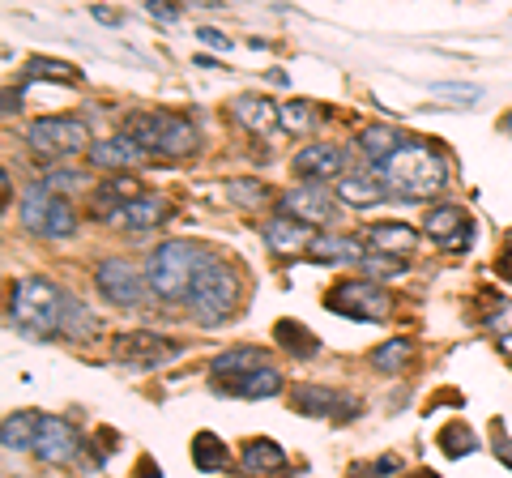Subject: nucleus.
<instances>
[{"label": "nucleus", "instance_id": "1", "mask_svg": "<svg viewBox=\"0 0 512 478\" xmlns=\"http://www.w3.org/2000/svg\"><path fill=\"white\" fill-rule=\"evenodd\" d=\"M380 184L389 188V193L397 197H410V201H427V197H436L444 193V184H448V163H444V154L440 150H431V146H402L389 163H380Z\"/></svg>", "mask_w": 512, "mask_h": 478}, {"label": "nucleus", "instance_id": "2", "mask_svg": "<svg viewBox=\"0 0 512 478\" xmlns=\"http://www.w3.org/2000/svg\"><path fill=\"white\" fill-rule=\"evenodd\" d=\"M184 304H188L192 321H197L201 329H218L222 321H231V312L239 304V274H235V265L214 257V252H205V261H201L197 278H192V286H188Z\"/></svg>", "mask_w": 512, "mask_h": 478}, {"label": "nucleus", "instance_id": "3", "mask_svg": "<svg viewBox=\"0 0 512 478\" xmlns=\"http://www.w3.org/2000/svg\"><path fill=\"white\" fill-rule=\"evenodd\" d=\"M64 299H69V291H60L56 282L22 278L18 286H13V295H9V325H18L26 338H35V342L60 338Z\"/></svg>", "mask_w": 512, "mask_h": 478}, {"label": "nucleus", "instance_id": "4", "mask_svg": "<svg viewBox=\"0 0 512 478\" xmlns=\"http://www.w3.org/2000/svg\"><path fill=\"white\" fill-rule=\"evenodd\" d=\"M124 133L146 154H163V158H184L197 150V124L175 116V111H128Z\"/></svg>", "mask_w": 512, "mask_h": 478}, {"label": "nucleus", "instance_id": "5", "mask_svg": "<svg viewBox=\"0 0 512 478\" xmlns=\"http://www.w3.org/2000/svg\"><path fill=\"white\" fill-rule=\"evenodd\" d=\"M205 261V248L188 244V239H167L150 252L146 265V282L154 286V295L163 299H188V286L197 278V269Z\"/></svg>", "mask_w": 512, "mask_h": 478}, {"label": "nucleus", "instance_id": "6", "mask_svg": "<svg viewBox=\"0 0 512 478\" xmlns=\"http://www.w3.org/2000/svg\"><path fill=\"white\" fill-rule=\"evenodd\" d=\"M18 214H22V227L30 235H39V239H69L77 231V210L60 193H52V188H43V184L26 188Z\"/></svg>", "mask_w": 512, "mask_h": 478}, {"label": "nucleus", "instance_id": "7", "mask_svg": "<svg viewBox=\"0 0 512 478\" xmlns=\"http://www.w3.org/2000/svg\"><path fill=\"white\" fill-rule=\"evenodd\" d=\"M26 141H30V150H35L43 163H56V158L82 154V150L94 146L90 129L82 120H73V116H43V120H35L26 129Z\"/></svg>", "mask_w": 512, "mask_h": 478}, {"label": "nucleus", "instance_id": "8", "mask_svg": "<svg viewBox=\"0 0 512 478\" xmlns=\"http://www.w3.org/2000/svg\"><path fill=\"white\" fill-rule=\"evenodd\" d=\"M325 308L338 316H350V321H389V312H393L389 295L372 278H342L325 295Z\"/></svg>", "mask_w": 512, "mask_h": 478}, {"label": "nucleus", "instance_id": "9", "mask_svg": "<svg viewBox=\"0 0 512 478\" xmlns=\"http://www.w3.org/2000/svg\"><path fill=\"white\" fill-rule=\"evenodd\" d=\"M111 355L120 363H133V368H163V363L184 355V346L175 338H163V333L133 329V333H120V338L111 342Z\"/></svg>", "mask_w": 512, "mask_h": 478}, {"label": "nucleus", "instance_id": "10", "mask_svg": "<svg viewBox=\"0 0 512 478\" xmlns=\"http://www.w3.org/2000/svg\"><path fill=\"white\" fill-rule=\"evenodd\" d=\"M94 286H99V295L111 308H137L141 299H146V278L137 274L133 261H120V257L99 261V269H94Z\"/></svg>", "mask_w": 512, "mask_h": 478}, {"label": "nucleus", "instance_id": "11", "mask_svg": "<svg viewBox=\"0 0 512 478\" xmlns=\"http://www.w3.org/2000/svg\"><path fill=\"white\" fill-rule=\"evenodd\" d=\"M291 406L308 419H355L359 414V397L346 393V389H325V385H295L291 389Z\"/></svg>", "mask_w": 512, "mask_h": 478}, {"label": "nucleus", "instance_id": "12", "mask_svg": "<svg viewBox=\"0 0 512 478\" xmlns=\"http://www.w3.org/2000/svg\"><path fill=\"white\" fill-rule=\"evenodd\" d=\"M86 444L77 436V427L69 419H60V414H43L39 419V436H35V457L47 461V466H69L77 461Z\"/></svg>", "mask_w": 512, "mask_h": 478}, {"label": "nucleus", "instance_id": "13", "mask_svg": "<svg viewBox=\"0 0 512 478\" xmlns=\"http://www.w3.org/2000/svg\"><path fill=\"white\" fill-rule=\"evenodd\" d=\"M286 214L299 218V222H308V227H316V222H333L338 218V201H333V193L325 184H299L286 193Z\"/></svg>", "mask_w": 512, "mask_h": 478}, {"label": "nucleus", "instance_id": "14", "mask_svg": "<svg viewBox=\"0 0 512 478\" xmlns=\"http://www.w3.org/2000/svg\"><path fill=\"white\" fill-rule=\"evenodd\" d=\"M342 163H346V154L338 146H329V141H312V146H303L295 154L291 167L308 184H325V175H338V180H342Z\"/></svg>", "mask_w": 512, "mask_h": 478}, {"label": "nucleus", "instance_id": "15", "mask_svg": "<svg viewBox=\"0 0 512 478\" xmlns=\"http://www.w3.org/2000/svg\"><path fill=\"white\" fill-rule=\"evenodd\" d=\"M137 197H146L141 193V184L133 180V175H107V180L90 193V205H94V218H111L116 210H124V205H133Z\"/></svg>", "mask_w": 512, "mask_h": 478}, {"label": "nucleus", "instance_id": "16", "mask_svg": "<svg viewBox=\"0 0 512 478\" xmlns=\"http://www.w3.org/2000/svg\"><path fill=\"white\" fill-rule=\"evenodd\" d=\"M86 158L94 167H107V171H124V167H137V163H146V150L137 146L128 133L120 137H103V141H94V146L86 150Z\"/></svg>", "mask_w": 512, "mask_h": 478}, {"label": "nucleus", "instance_id": "17", "mask_svg": "<svg viewBox=\"0 0 512 478\" xmlns=\"http://www.w3.org/2000/svg\"><path fill=\"white\" fill-rule=\"evenodd\" d=\"M171 218V205L167 197H137L133 205H124V210H116L107 222L111 227H128V231H146V227H158V222H167Z\"/></svg>", "mask_w": 512, "mask_h": 478}, {"label": "nucleus", "instance_id": "18", "mask_svg": "<svg viewBox=\"0 0 512 478\" xmlns=\"http://www.w3.org/2000/svg\"><path fill=\"white\" fill-rule=\"evenodd\" d=\"M265 244L274 252H299V248H312L316 235H312L308 222H299L291 214H278V218L265 222Z\"/></svg>", "mask_w": 512, "mask_h": 478}, {"label": "nucleus", "instance_id": "19", "mask_svg": "<svg viewBox=\"0 0 512 478\" xmlns=\"http://www.w3.org/2000/svg\"><path fill=\"white\" fill-rule=\"evenodd\" d=\"M261 368H269V359H265L261 346H231V350H222V355L210 363V372L218 380H239V376H252Z\"/></svg>", "mask_w": 512, "mask_h": 478}, {"label": "nucleus", "instance_id": "20", "mask_svg": "<svg viewBox=\"0 0 512 478\" xmlns=\"http://www.w3.org/2000/svg\"><path fill=\"white\" fill-rule=\"evenodd\" d=\"M235 120L244 124L248 133H274L278 124H282V107H274L269 99H256V94H244V99H235Z\"/></svg>", "mask_w": 512, "mask_h": 478}, {"label": "nucleus", "instance_id": "21", "mask_svg": "<svg viewBox=\"0 0 512 478\" xmlns=\"http://www.w3.org/2000/svg\"><path fill=\"white\" fill-rule=\"evenodd\" d=\"M218 393H227V397H278L282 393V372L278 368H261V372H252V376H239V380H218L214 385Z\"/></svg>", "mask_w": 512, "mask_h": 478}, {"label": "nucleus", "instance_id": "22", "mask_svg": "<svg viewBox=\"0 0 512 478\" xmlns=\"http://www.w3.org/2000/svg\"><path fill=\"white\" fill-rule=\"evenodd\" d=\"M367 244L376 252H389V257H406L419 244V231L406 227V222H376V227H367Z\"/></svg>", "mask_w": 512, "mask_h": 478}, {"label": "nucleus", "instance_id": "23", "mask_svg": "<svg viewBox=\"0 0 512 478\" xmlns=\"http://www.w3.org/2000/svg\"><path fill=\"white\" fill-rule=\"evenodd\" d=\"M39 410H13L5 423H0V444H5L9 453L18 449H35V436H39Z\"/></svg>", "mask_w": 512, "mask_h": 478}, {"label": "nucleus", "instance_id": "24", "mask_svg": "<svg viewBox=\"0 0 512 478\" xmlns=\"http://www.w3.org/2000/svg\"><path fill=\"white\" fill-rule=\"evenodd\" d=\"M423 231L444 248V244H453L457 235H466L470 222H466V214H461V205H436V210H427Z\"/></svg>", "mask_w": 512, "mask_h": 478}, {"label": "nucleus", "instance_id": "25", "mask_svg": "<svg viewBox=\"0 0 512 478\" xmlns=\"http://www.w3.org/2000/svg\"><path fill=\"white\" fill-rule=\"evenodd\" d=\"M308 257L325 261V265H338V261L359 265L363 261V244H359V239H350V235H320L316 244L308 248Z\"/></svg>", "mask_w": 512, "mask_h": 478}, {"label": "nucleus", "instance_id": "26", "mask_svg": "<svg viewBox=\"0 0 512 478\" xmlns=\"http://www.w3.org/2000/svg\"><path fill=\"white\" fill-rule=\"evenodd\" d=\"M359 146H363V154L372 158V163L380 167V163H389V158L402 150V146H410V141L402 137V133H393L389 124H372V129H363V137H359Z\"/></svg>", "mask_w": 512, "mask_h": 478}, {"label": "nucleus", "instance_id": "27", "mask_svg": "<svg viewBox=\"0 0 512 478\" xmlns=\"http://www.w3.org/2000/svg\"><path fill=\"white\" fill-rule=\"evenodd\" d=\"M244 470H252V474H282L286 470V453L278 449L274 440L256 436V440L244 444Z\"/></svg>", "mask_w": 512, "mask_h": 478}, {"label": "nucleus", "instance_id": "28", "mask_svg": "<svg viewBox=\"0 0 512 478\" xmlns=\"http://www.w3.org/2000/svg\"><path fill=\"white\" fill-rule=\"evenodd\" d=\"M338 197L346 205H376L389 197V188L380 184V175H342L338 180Z\"/></svg>", "mask_w": 512, "mask_h": 478}, {"label": "nucleus", "instance_id": "29", "mask_svg": "<svg viewBox=\"0 0 512 478\" xmlns=\"http://www.w3.org/2000/svg\"><path fill=\"white\" fill-rule=\"evenodd\" d=\"M192 466L205 470V474H218V470H227L231 466V453H227V444H222L214 432H197L192 436Z\"/></svg>", "mask_w": 512, "mask_h": 478}, {"label": "nucleus", "instance_id": "30", "mask_svg": "<svg viewBox=\"0 0 512 478\" xmlns=\"http://www.w3.org/2000/svg\"><path fill=\"white\" fill-rule=\"evenodd\" d=\"M274 338L282 342L286 355H295V359H316V350H320L316 333L308 325H299V321H278L274 325Z\"/></svg>", "mask_w": 512, "mask_h": 478}, {"label": "nucleus", "instance_id": "31", "mask_svg": "<svg viewBox=\"0 0 512 478\" xmlns=\"http://www.w3.org/2000/svg\"><path fill=\"white\" fill-rule=\"evenodd\" d=\"M414 363V342L410 338H393V342H384V346H376L372 350V368L376 372H406Z\"/></svg>", "mask_w": 512, "mask_h": 478}, {"label": "nucleus", "instance_id": "32", "mask_svg": "<svg viewBox=\"0 0 512 478\" xmlns=\"http://www.w3.org/2000/svg\"><path fill=\"white\" fill-rule=\"evenodd\" d=\"M90 333H94V316H90V308H82V299L69 295V299H64V325H60V338L86 342Z\"/></svg>", "mask_w": 512, "mask_h": 478}, {"label": "nucleus", "instance_id": "33", "mask_svg": "<svg viewBox=\"0 0 512 478\" xmlns=\"http://www.w3.org/2000/svg\"><path fill=\"white\" fill-rule=\"evenodd\" d=\"M26 77L30 82H77V73L73 65H64V60H47V56H35V60H26Z\"/></svg>", "mask_w": 512, "mask_h": 478}, {"label": "nucleus", "instance_id": "34", "mask_svg": "<svg viewBox=\"0 0 512 478\" xmlns=\"http://www.w3.org/2000/svg\"><path fill=\"white\" fill-rule=\"evenodd\" d=\"M359 274H363V278H380V282L402 278V274H406V257H389V252H367V257L359 261Z\"/></svg>", "mask_w": 512, "mask_h": 478}, {"label": "nucleus", "instance_id": "35", "mask_svg": "<svg viewBox=\"0 0 512 478\" xmlns=\"http://www.w3.org/2000/svg\"><path fill=\"white\" fill-rule=\"evenodd\" d=\"M316 120H320V111L308 99H295V103L282 107V129H291V133H312Z\"/></svg>", "mask_w": 512, "mask_h": 478}, {"label": "nucleus", "instance_id": "36", "mask_svg": "<svg viewBox=\"0 0 512 478\" xmlns=\"http://www.w3.org/2000/svg\"><path fill=\"white\" fill-rule=\"evenodd\" d=\"M440 449H444L448 457H466V453L478 449V440H474V432H470L466 423H448L444 432H440Z\"/></svg>", "mask_w": 512, "mask_h": 478}, {"label": "nucleus", "instance_id": "37", "mask_svg": "<svg viewBox=\"0 0 512 478\" xmlns=\"http://www.w3.org/2000/svg\"><path fill=\"white\" fill-rule=\"evenodd\" d=\"M227 197L239 205V210H256V205L269 201V188L261 180H231L227 184Z\"/></svg>", "mask_w": 512, "mask_h": 478}, {"label": "nucleus", "instance_id": "38", "mask_svg": "<svg viewBox=\"0 0 512 478\" xmlns=\"http://www.w3.org/2000/svg\"><path fill=\"white\" fill-rule=\"evenodd\" d=\"M43 188H52V193H82L86 180H82V171H47Z\"/></svg>", "mask_w": 512, "mask_h": 478}, {"label": "nucleus", "instance_id": "39", "mask_svg": "<svg viewBox=\"0 0 512 478\" xmlns=\"http://www.w3.org/2000/svg\"><path fill=\"white\" fill-rule=\"evenodd\" d=\"M431 94H444V99H461V103H478L483 99V90L478 86H466V82H436Z\"/></svg>", "mask_w": 512, "mask_h": 478}, {"label": "nucleus", "instance_id": "40", "mask_svg": "<svg viewBox=\"0 0 512 478\" xmlns=\"http://www.w3.org/2000/svg\"><path fill=\"white\" fill-rule=\"evenodd\" d=\"M487 325L500 329L504 338H508V333H512V304H508V299H495L491 312H487Z\"/></svg>", "mask_w": 512, "mask_h": 478}, {"label": "nucleus", "instance_id": "41", "mask_svg": "<svg viewBox=\"0 0 512 478\" xmlns=\"http://www.w3.org/2000/svg\"><path fill=\"white\" fill-rule=\"evenodd\" d=\"M491 440H495V453H500V461L512 470V440H508V432H504V423H491Z\"/></svg>", "mask_w": 512, "mask_h": 478}, {"label": "nucleus", "instance_id": "42", "mask_svg": "<svg viewBox=\"0 0 512 478\" xmlns=\"http://www.w3.org/2000/svg\"><path fill=\"white\" fill-rule=\"evenodd\" d=\"M146 13H150V18H158V22H175V18H180V9H175L171 0H146Z\"/></svg>", "mask_w": 512, "mask_h": 478}, {"label": "nucleus", "instance_id": "43", "mask_svg": "<svg viewBox=\"0 0 512 478\" xmlns=\"http://www.w3.org/2000/svg\"><path fill=\"white\" fill-rule=\"evenodd\" d=\"M495 274H500L504 282H512V231H508L504 248H500V261H495Z\"/></svg>", "mask_w": 512, "mask_h": 478}, {"label": "nucleus", "instance_id": "44", "mask_svg": "<svg viewBox=\"0 0 512 478\" xmlns=\"http://www.w3.org/2000/svg\"><path fill=\"white\" fill-rule=\"evenodd\" d=\"M197 39H201V43H210V47H222V52L231 47V39L222 35V30H214V26H201V30H197Z\"/></svg>", "mask_w": 512, "mask_h": 478}, {"label": "nucleus", "instance_id": "45", "mask_svg": "<svg viewBox=\"0 0 512 478\" xmlns=\"http://www.w3.org/2000/svg\"><path fill=\"white\" fill-rule=\"evenodd\" d=\"M94 22H103V26H120V13L116 9H107V5H94Z\"/></svg>", "mask_w": 512, "mask_h": 478}, {"label": "nucleus", "instance_id": "46", "mask_svg": "<svg viewBox=\"0 0 512 478\" xmlns=\"http://www.w3.org/2000/svg\"><path fill=\"white\" fill-rule=\"evenodd\" d=\"M137 478H163V470H158L154 461L146 457V461H141V466H137Z\"/></svg>", "mask_w": 512, "mask_h": 478}, {"label": "nucleus", "instance_id": "47", "mask_svg": "<svg viewBox=\"0 0 512 478\" xmlns=\"http://www.w3.org/2000/svg\"><path fill=\"white\" fill-rule=\"evenodd\" d=\"M13 111H22V94L5 90V116H13Z\"/></svg>", "mask_w": 512, "mask_h": 478}]
</instances>
